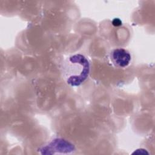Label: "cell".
<instances>
[{
  "label": "cell",
  "mask_w": 155,
  "mask_h": 155,
  "mask_svg": "<svg viewBox=\"0 0 155 155\" xmlns=\"http://www.w3.org/2000/svg\"><path fill=\"white\" fill-rule=\"evenodd\" d=\"M90 63L86 56L77 53L67 58L62 64V74L65 82L71 87H79L88 78Z\"/></svg>",
  "instance_id": "obj_1"
},
{
  "label": "cell",
  "mask_w": 155,
  "mask_h": 155,
  "mask_svg": "<svg viewBox=\"0 0 155 155\" xmlns=\"http://www.w3.org/2000/svg\"><path fill=\"white\" fill-rule=\"evenodd\" d=\"M39 150L42 154H66L73 153L75 147L70 141L56 137L41 147Z\"/></svg>",
  "instance_id": "obj_2"
},
{
  "label": "cell",
  "mask_w": 155,
  "mask_h": 155,
  "mask_svg": "<svg viewBox=\"0 0 155 155\" xmlns=\"http://www.w3.org/2000/svg\"><path fill=\"white\" fill-rule=\"evenodd\" d=\"M110 59L115 67L124 68L130 64L131 55L130 52L124 48H116L110 51Z\"/></svg>",
  "instance_id": "obj_3"
},
{
  "label": "cell",
  "mask_w": 155,
  "mask_h": 155,
  "mask_svg": "<svg viewBox=\"0 0 155 155\" xmlns=\"http://www.w3.org/2000/svg\"><path fill=\"white\" fill-rule=\"evenodd\" d=\"M148 154L149 153L147 152V150H144V149H142V148H140V149H137L136 150V151H134L133 153V154Z\"/></svg>",
  "instance_id": "obj_4"
},
{
  "label": "cell",
  "mask_w": 155,
  "mask_h": 155,
  "mask_svg": "<svg viewBox=\"0 0 155 155\" xmlns=\"http://www.w3.org/2000/svg\"><path fill=\"white\" fill-rule=\"evenodd\" d=\"M112 24L114 26H120L122 25V22L119 19H114L113 22H112Z\"/></svg>",
  "instance_id": "obj_5"
}]
</instances>
